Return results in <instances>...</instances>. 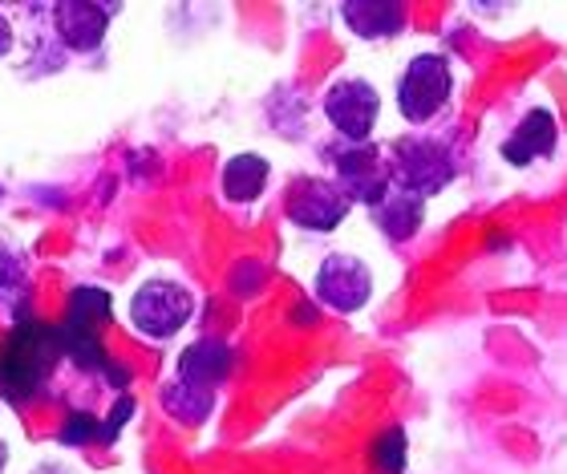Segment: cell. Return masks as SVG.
<instances>
[{
	"label": "cell",
	"mask_w": 567,
	"mask_h": 474,
	"mask_svg": "<svg viewBox=\"0 0 567 474\" xmlns=\"http://www.w3.org/2000/svg\"><path fill=\"white\" fill-rule=\"evenodd\" d=\"M61 357H65L61 329H49V324H37V320H21V329L12 332L4 353H0V393L12 398V402L37 398Z\"/></svg>",
	"instance_id": "obj_1"
},
{
	"label": "cell",
	"mask_w": 567,
	"mask_h": 474,
	"mask_svg": "<svg viewBox=\"0 0 567 474\" xmlns=\"http://www.w3.org/2000/svg\"><path fill=\"white\" fill-rule=\"evenodd\" d=\"M110 320V292L106 288H78L65 309L61 344L78 369H102L106 373V353H102V329Z\"/></svg>",
	"instance_id": "obj_2"
},
{
	"label": "cell",
	"mask_w": 567,
	"mask_h": 474,
	"mask_svg": "<svg viewBox=\"0 0 567 474\" xmlns=\"http://www.w3.org/2000/svg\"><path fill=\"white\" fill-rule=\"evenodd\" d=\"M393 175H398V187L425 199L454 178V163H450L446 146L434 138H398L393 143Z\"/></svg>",
	"instance_id": "obj_3"
},
{
	"label": "cell",
	"mask_w": 567,
	"mask_h": 474,
	"mask_svg": "<svg viewBox=\"0 0 567 474\" xmlns=\"http://www.w3.org/2000/svg\"><path fill=\"white\" fill-rule=\"evenodd\" d=\"M190 309H195V300H190L187 288L171 285V280H151V285H142L138 292H134L131 320L138 332L163 341V337H175V332L187 324Z\"/></svg>",
	"instance_id": "obj_4"
},
{
	"label": "cell",
	"mask_w": 567,
	"mask_h": 474,
	"mask_svg": "<svg viewBox=\"0 0 567 474\" xmlns=\"http://www.w3.org/2000/svg\"><path fill=\"white\" fill-rule=\"evenodd\" d=\"M450 97V65L437 53H422L410 61L402 85H398V106H402L405 122H425L434 118L437 110L446 106Z\"/></svg>",
	"instance_id": "obj_5"
},
{
	"label": "cell",
	"mask_w": 567,
	"mask_h": 474,
	"mask_svg": "<svg viewBox=\"0 0 567 474\" xmlns=\"http://www.w3.org/2000/svg\"><path fill=\"white\" fill-rule=\"evenodd\" d=\"M378 110H381L378 90L369 82H361V78H344V82H337L329 94H324V114H329V122L357 146L369 138L373 122H378Z\"/></svg>",
	"instance_id": "obj_6"
},
{
	"label": "cell",
	"mask_w": 567,
	"mask_h": 474,
	"mask_svg": "<svg viewBox=\"0 0 567 474\" xmlns=\"http://www.w3.org/2000/svg\"><path fill=\"white\" fill-rule=\"evenodd\" d=\"M349 203L353 199L324 178H296L288 190V215H292V224L308 227V231H332L349 215Z\"/></svg>",
	"instance_id": "obj_7"
},
{
	"label": "cell",
	"mask_w": 567,
	"mask_h": 474,
	"mask_svg": "<svg viewBox=\"0 0 567 474\" xmlns=\"http://www.w3.org/2000/svg\"><path fill=\"white\" fill-rule=\"evenodd\" d=\"M373 292V276L357 256H329L317 272V297L337 312H357Z\"/></svg>",
	"instance_id": "obj_8"
},
{
	"label": "cell",
	"mask_w": 567,
	"mask_h": 474,
	"mask_svg": "<svg viewBox=\"0 0 567 474\" xmlns=\"http://www.w3.org/2000/svg\"><path fill=\"white\" fill-rule=\"evenodd\" d=\"M337 163V175H341V190L349 199H361L369 207H378L385 195H390V166L385 158L373 151V146H349L332 158Z\"/></svg>",
	"instance_id": "obj_9"
},
{
	"label": "cell",
	"mask_w": 567,
	"mask_h": 474,
	"mask_svg": "<svg viewBox=\"0 0 567 474\" xmlns=\"http://www.w3.org/2000/svg\"><path fill=\"white\" fill-rule=\"evenodd\" d=\"M118 12V4H58L53 17H58V37L65 41L70 49L78 53H90V49L102 45V37H106V21Z\"/></svg>",
	"instance_id": "obj_10"
},
{
	"label": "cell",
	"mask_w": 567,
	"mask_h": 474,
	"mask_svg": "<svg viewBox=\"0 0 567 474\" xmlns=\"http://www.w3.org/2000/svg\"><path fill=\"white\" fill-rule=\"evenodd\" d=\"M551 146H556V118H551L547 110H532V114L519 122V131L503 143V158L523 166V163H532V158L551 155Z\"/></svg>",
	"instance_id": "obj_11"
},
{
	"label": "cell",
	"mask_w": 567,
	"mask_h": 474,
	"mask_svg": "<svg viewBox=\"0 0 567 474\" xmlns=\"http://www.w3.org/2000/svg\"><path fill=\"white\" fill-rule=\"evenodd\" d=\"M231 373V349L224 341H199L190 344L183 361H178V381L187 385H199V390H212Z\"/></svg>",
	"instance_id": "obj_12"
},
{
	"label": "cell",
	"mask_w": 567,
	"mask_h": 474,
	"mask_svg": "<svg viewBox=\"0 0 567 474\" xmlns=\"http://www.w3.org/2000/svg\"><path fill=\"white\" fill-rule=\"evenodd\" d=\"M373 215H378L381 231L390 239H410L425 219V199L405 187H390V195L373 207Z\"/></svg>",
	"instance_id": "obj_13"
},
{
	"label": "cell",
	"mask_w": 567,
	"mask_h": 474,
	"mask_svg": "<svg viewBox=\"0 0 567 474\" xmlns=\"http://www.w3.org/2000/svg\"><path fill=\"white\" fill-rule=\"evenodd\" d=\"M341 17L349 21L357 37H393L405 24V9L402 4H390V0H357V4H344Z\"/></svg>",
	"instance_id": "obj_14"
},
{
	"label": "cell",
	"mask_w": 567,
	"mask_h": 474,
	"mask_svg": "<svg viewBox=\"0 0 567 474\" xmlns=\"http://www.w3.org/2000/svg\"><path fill=\"white\" fill-rule=\"evenodd\" d=\"M268 183V158L260 155H236L224 166V195L231 203H251Z\"/></svg>",
	"instance_id": "obj_15"
},
{
	"label": "cell",
	"mask_w": 567,
	"mask_h": 474,
	"mask_svg": "<svg viewBox=\"0 0 567 474\" xmlns=\"http://www.w3.org/2000/svg\"><path fill=\"white\" fill-rule=\"evenodd\" d=\"M166 405H171L183 422H203V418L212 414V390H199V385L175 381V385L166 390Z\"/></svg>",
	"instance_id": "obj_16"
},
{
	"label": "cell",
	"mask_w": 567,
	"mask_h": 474,
	"mask_svg": "<svg viewBox=\"0 0 567 474\" xmlns=\"http://www.w3.org/2000/svg\"><path fill=\"white\" fill-rule=\"evenodd\" d=\"M373 466H378L381 474H402L405 471V434L398 426L385 430L378 442H373Z\"/></svg>",
	"instance_id": "obj_17"
},
{
	"label": "cell",
	"mask_w": 567,
	"mask_h": 474,
	"mask_svg": "<svg viewBox=\"0 0 567 474\" xmlns=\"http://www.w3.org/2000/svg\"><path fill=\"white\" fill-rule=\"evenodd\" d=\"M102 439V422L94 414H70L61 426V446H82V442Z\"/></svg>",
	"instance_id": "obj_18"
},
{
	"label": "cell",
	"mask_w": 567,
	"mask_h": 474,
	"mask_svg": "<svg viewBox=\"0 0 567 474\" xmlns=\"http://www.w3.org/2000/svg\"><path fill=\"white\" fill-rule=\"evenodd\" d=\"M134 414V398H118V405H114V414L106 418V426H102V442H114L118 439V430L131 422Z\"/></svg>",
	"instance_id": "obj_19"
},
{
	"label": "cell",
	"mask_w": 567,
	"mask_h": 474,
	"mask_svg": "<svg viewBox=\"0 0 567 474\" xmlns=\"http://www.w3.org/2000/svg\"><path fill=\"white\" fill-rule=\"evenodd\" d=\"M9 49H12V24L4 21V17H0V58H4Z\"/></svg>",
	"instance_id": "obj_20"
},
{
	"label": "cell",
	"mask_w": 567,
	"mask_h": 474,
	"mask_svg": "<svg viewBox=\"0 0 567 474\" xmlns=\"http://www.w3.org/2000/svg\"><path fill=\"white\" fill-rule=\"evenodd\" d=\"M4 463H9V446L0 442V471H4Z\"/></svg>",
	"instance_id": "obj_21"
}]
</instances>
